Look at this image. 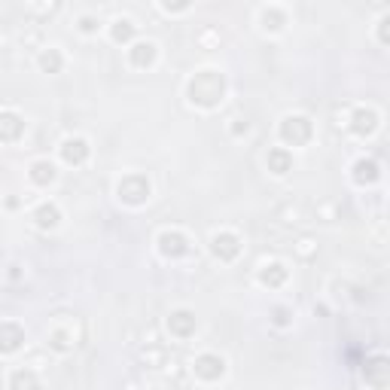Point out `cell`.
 Listing matches in <instances>:
<instances>
[{"label": "cell", "mask_w": 390, "mask_h": 390, "mask_svg": "<svg viewBox=\"0 0 390 390\" xmlns=\"http://www.w3.org/2000/svg\"><path fill=\"white\" fill-rule=\"evenodd\" d=\"M82 156H85V144L82 140H70V144H64V158L67 162H82Z\"/></svg>", "instance_id": "3957f363"}, {"label": "cell", "mask_w": 390, "mask_h": 390, "mask_svg": "<svg viewBox=\"0 0 390 390\" xmlns=\"http://www.w3.org/2000/svg\"><path fill=\"white\" fill-rule=\"evenodd\" d=\"M34 180H37V183L52 180V165H34Z\"/></svg>", "instance_id": "5b68a950"}, {"label": "cell", "mask_w": 390, "mask_h": 390, "mask_svg": "<svg viewBox=\"0 0 390 390\" xmlns=\"http://www.w3.org/2000/svg\"><path fill=\"white\" fill-rule=\"evenodd\" d=\"M375 125H378V122H375V113H372V110H360L357 113V131L360 134H372V131H375Z\"/></svg>", "instance_id": "7a4b0ae2"}, {"label": "cell", "mask_w": 390, "mask_h": 390, "mask_svg": "<svg viewBox=\"0 0 390 390\" xmlns=\"http://www.w3.org/2000/svg\"><path fill=\"white\" fill-rule=\"evenodd\" d=\"M272 162H274V174H283V171L290 168V158L283 156V153H274V156H272Z\"/></svg>", "instance_id": "8992f818"}, {"label": "cell", "mask_w": 390, "mask_h": 390, "mask_svg": "<svg viewBox=\"0 0 390 390\" xmlns=\"http://www.w3.org/2000/svg\"><path fill=\"white\" fill-rule=\"evenodd\" d=\"M375 177H378V165H375V162H357V180L372 183Z\"/></svg>", "instance_id": "277c9868"}, {"label": "cell", "mask_w": 390, "mask_h": 390, "mask_svg": "<svg viewBox=\"0 0 390 390\" xmlns=\"http://www.w3.org/2000/svg\"><path fill=\"white\" fill-rule=\"evenodd\" d=\"M308 134H311V125H308V119H302V116H296V119H287V125H283V137L287 140H308Z\"/></svg>", "instance_id": "6da1fadb"}]
</instances>
